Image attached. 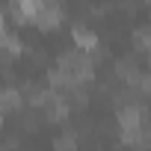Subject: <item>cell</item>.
I'll use <instances>...</instances> for the list:
<instances>
[{"label":"cell","mask_w":151,"mask_h":151,"mask_svg":"<svg viewBox=\"0 0 151 151\" xmlns=\"http://www.w3.org/2000/svg\"><path fill=\"white\" fill-rule=\"evenodd\" d=\"M74 45H77L80 50H86V53H98L101 47H98V36L92 33V30H86V27H74Z\"/></svg>","instance_id":"cell-3"},{"label":"cell","mask_w":151,"mask_h":151,"mask_svg":"<svg viewBox=\"0 0 151 151\" xmlns=\"http://www.w3.org/2000/svg\"><path fill=\"white\" fill-rule=\"evenodd\" d=\"M45 3H59V0H45Z\"/></svg>","instance_id":"cell-10"},{"label":"cell","mask_w":151,"mask_h":151,"mask_svg":"<svg viewBox=\"0 0 151 151\" xmlns=\"http://www.w3.org/2000/svg\"><path fill=\"white\" fill-rule=\"evenodd\" d=\"M0 47H3V53H21V39L18 36H12V33H3L0 36Z\"/></svg>","instance_id":"cell-5"},{"label":"cell","mask_w":151,"mask_h":151,"mask_svg":"<svg viewBox=\"0 0 151 151\" xmlns=\"http://www.w3.org/2000/svg\"><path fill=\"white\" fill-rule=\"evenodd\" d=\"M3 33H6V18L0 15V36H3Z\"/></svg>","instance_id":"cell-8"},{"label":"cell","mask_w":151,"mask_h":151,"mask_svg":"<svg viewBox=\"0 0 151 151\" xmlns=\"http://www.w3.org/2000/svg\"><path fill=\"white\" fill-rule=\"evenodd\" d=\"M3 113H6V110H3V107H0V122H3Z\"/></svg>","instance_id":"cell-9"},{"label":"cell","mask_w":151,"mask_h":151,"mask_svg":"<svg viewBox=\"0 0 151 151\" xmlns=\"http://www.w3.org/2000/svg\"><path fill=\"white\" fill-rule=\"evenodd\" d=\"M21 104H24V98H21V92H18L15 86H9V89H3V92H0V107H3L6 113L21 110Z\"/></svg>","instance_id":"cell-4"},{"label":"cell","mask_w":151,"mask_h":151,"mask_svg":"<svg viewBox=\"0 0 151 151\" xmlns=\"http://www.w3.org/2000/svg\"><path fill=\"white\" fill-rule=\"evenodd\" d=\"M33 24H36L39 30H56V27L62 24V9H59V3H45V6L39 9V15L33 18Z\"/></svg>","instance_id":"cell-2"},{"label":"cell","mask_w":151,"mask_h":151,"mask_svg":"<svg viewBox=\"0 0 151 151\" xmlns=\"http://www.w3.org/2000/svg\"><path fill=\"white\" fill-rule=\"evenodd\" d=\"M119 124H122V130H130V127L145 124V107L136 104V101L122 104V110H119Z\"/></svg>","instance_id":"cell-1"},{"label":"cell","mask_w":151,"mask_h":151,"mask_svg":"<svg viewBox=\"0 0 151 151\" xmlns=\"http://www.w3.org/2000/svg\"><path fill=\"white\" fill-rule=\"evenodd\" d=\"M136 45H139L145 53H151V21H148V27L136 30Z\"/></svg>","instance_id":"cell-7"},{"label":"cell","mask_w":151,"mask_h":151,"mask_svg":"<svg viewBox=\"0 0 151 151\" xmlns=\"http://www.w3.org/2000/svg\"><path fill=\"white\" fill-rule=\"evenodd\" d=\"M53 151H77V139H74V133H62L53 139Z\"/></svg>","instance_id":"cell-6"}]
</instances>
